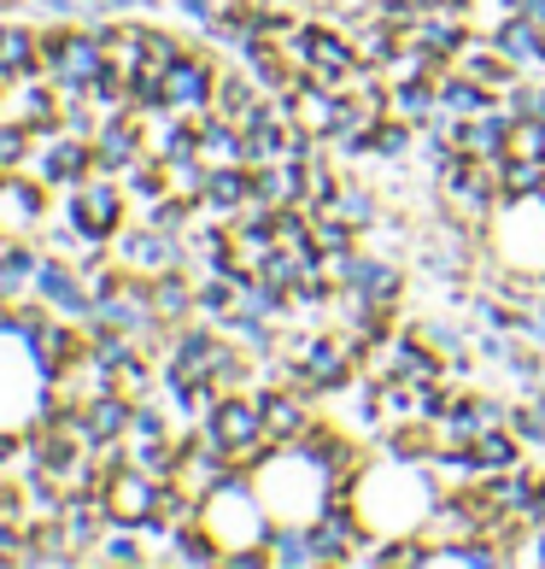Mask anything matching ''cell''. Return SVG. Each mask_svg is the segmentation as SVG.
I'll use <instances>...</instances> for the list:
<instances>
[{
	"label": "cell",
	"mask_w": 545,
	"mask_h": 569,
	"mask_svg": "<svg viewBox=\"0 0 545 569\" xmlns=\"http://www.w3.org/2000/svg\"><path fill=\"white\" fill-rule=\"evenodd\" d=\"M171 563H188V569H218L223 563V540L205 529V522H188V529L171 535Z\"/></svg>",
	"instance_id": "obj_23"
},
{
	"label": "cell",
	"mask_w": 545,
	"mask_h": 569,
	"mask_svg": "<svg viewBox=\"0 0 545 569\" xmlns=\"http://www.w3.org/2000/svg\"><path fill=\"white\" fill-rule=\"evenodd\" d=\"M270 558H276V569H323L317 540H311V522H276V535H270Z\"/></svg>",
	"instance_id": "obj_20"
},
{
	"label": "cell",
	"mask_w": 545,
	"mask_h": 569,
	"mask_svg": "<svg viewBox=\"0 0 545 569\" xmlns=\"http://www.w3.org/2000/svg\"><path fill=\"white\" fill-rule=\"evenodd\" d=\"M493 36V48L511 59V66H522V71H534V66H545L539 59V24H528V18H516V12H505L498 24L487 30Z\"/></svg>",
	"instance_id": "obj_19"
},
{
	"label": "cell",
	"mask_w": 545,
	"mask_h": 569,
	"mask_svg": "<svg viewBox=\"0 0 545 569\" xmlns=\"http://www.w3.org/2000/svg\"><path fill=\"white\" fill-rule=\"evenodd\" d=\"M311 540H317L323 569H346L352 558H359V546L370 540V522L359 517V505H352V499H334L329 511L311 522Z\"/></svg>",
	"instance_id": "obj_8"
},
{
	"label": "cell",
	"mask_w": 545,
	"mask_h": 569,
	"mask_svg": "<svg viewBox=\"0 0 545 569\" xmlns=\"http://www.w3.org/2000/svg\"><path fill=\"white\" fill-rule=\"evenodd\" d=\"M41 399H48V370L36 365L30 341L18 329H0V429H36Z\"/></svg>",
	"instance_id": "obj_1"
},
{
	"label": "cell",
	"mask_w": 545,
	"mask_h": 569,
	"mask_svg": "<svg viewBox=\"0 0 545 569\" xmlns=\"http://www.w3.org/2000/svg\"><path fill=\"white\" fill-rule=\"evenodd\" d=\"M100 499H107V517L123 522V529H147V522L159 517V499H164V481L135 470L130 458L112 463L107 481H100Z\"/></svg>",
	"instance_id": "obj_4"
},
{
	"label": "cell",
	"mask_w": 545,
	"mask_h": 569,
	"mask_svg": "<svg viewBox=\"0 0 545 569\" xmlns=\"http://www.w3.org/2000/svg\"><path fill=\"white\" fill-rule=\"evenodd\" d=\"M446 112L440 107V82L434 77H411V82H393V118L416 123V130H434V118Z\"/></svg>",
	"instance_id": "obj_18"
},
{
	"label": "cell",
	"mask_w": 545,
	"mask_h": 569,
	"mask_svg": "<svg viewBox=\"0 0 545 569\" xmlns=\"http://www.w3.org/2000/svg\"><path fill=\"white\" fill-rule=\"evenodd\" d=\"M30 177H41V182L53 188V194H65V188L89 182V177H94V141L65 136V130H59L53 141H36V153H30Z\"/></svg>",
	"instance_id": "obj_7"
},
{
	"label": "cell",
	"mask_w": 545,
	"mask_h": 569,
	"mask_svg": "<svg viewBox=\"0 0 545 569\" xmlns=\"http://www.w3.org/2000/svg\"><path fill=\"white\" fill-rule=\"evenodd\" d=\"M253 194L270 206H305V164L300 159H276L253 171Z\"/></svg>",
	"instance_id": "obj_17"
},
{
	"label": "cell",
	"mask_w": 545,
	"mask_h": 569,
	"mask_svg": "<svg viewBox=\"0 0 545 569\" xmlns=\"http://www.w3.org/2000/svg\"><path fill=\"white\" fill-rule=\"evenodd\" d=\"M141 540H147L141 529H123V522H112V529L100 535V546H94V563H123V569H141V563H153V552H147Z\"/></svg>",
	"instance_id": "obj_26"
},
{
	"label": "cell",
	"mask_w": 545,
	"mask_h": 569,
	"mask_svg": "<svg viewBox=\"0 0 545 569\" xmlns=\"http://www.w3.org/2000/svg\"><path fill=\"white\" fill-rule=\"evenodd\" d=\"M153 318L171 323V329L200 318V282H194V270H164V277H153Z\"/></svg>",
	"instance_id": "obj_14"
},
{
	"label": "cell",
	"mask_w": 545,
	"mask_h": 569,
	"mask_svg": "<svg viewBox=\"0 0 545 569\" xmlns=\"http://www.w3.org/2000/svg\"><path fill=\"white\" fill-rule=\"evenodd\" d=\"M452 71H464V77H475V82H487L493 94H505L511 82L522 77V66H511V59L493 48V36H487V30H475V36H470V48L452 59Z\"/></svg>",
	"instance_id": "obj_13"
},
{
	"label": "cell",
	"mask_w": 545,
	"mask_h": 569,
	"mask_svg": "<svg viewBox=\"0 0 545 569\" xmlns=\"http://www.w3.org/2000/svg\"><path fill=\"white\" fill-rule=\"evenodd\" d=\"M259 411H264V435L276 447L317 429V393L311 388H259Z\"/></svg>",
	"instance_id": "obj_10"
},
{
	"label": "cell",
	"mask_w": 545,
	"mask_h": 569,
	"mask_svg": "<svg viewBox=\"0 0 545 569\" xmlns=\"http://www.w3.org/2000/svg\"><path fill=\"white\" fill-rule=\"evenodd\" d=\"M218 77H223V59L205 48V41H194V48L164 71V100H171L176 112H200L218 100Z\"/></svg>",
	"instance_id": "obj_6"
},
{
	"label": "cell",
	"mask_w": 545,
	"mask_h": 569,
	"mask_svg": "<svg viewBox=\"0 0 545 569\" xmlns=\"http://www.w3.org/2000/svg\"><path fill=\"white\" fill-rule=\"evenodd\" d=\"M253 200V164H212V177H205V194H200V212L205 218H235L241 206Z\"/></svg>",
	"instance_id": "obj_12"
},
{
	"label": "cell",
	"mask_w": 545,
	"mask_h": 569,
	"mask_svg": "<svg viewBox=\"0 0 545 569\" xmlns=\"http://www.w3.org/2000/svg\"><path fill=\"white\" fill-rule=\"evenodd\" d=\"M118 182H123V194H130V206H135V212H141V206H153L159 194H171V177H164V159H153V153H147V159H135V164H130V171H123Z\"/></svg>",
	"instance_id": "obj_25"
},
{
	"label": "cell",
	"mask_w": 545,
	"mask_h": 569,
	"mask_svg": "<svg viewBox=\"0 0 545 569\" xmlns=\"http://www.w3.org/2000/svg\"><path fill=\"white\" fill-rule=\"evenodd\" d=\"M135 159H147V123H141V112H112V118H100L94 171H100V177H123Z\"/></svg>",
	"instance_id": "obj_11"
},
{
	"label": "cell",
	"mask_w": 545,
	"mask_h": 569,
	"mask_svg": "<svg viewBox=\"0 0 545 569\" xmlns=\"http://www.w3.org/2000/svg\"><path fill=\"white\" fill-rule=\"evenodd\" d=\"M528 529H545V470L534 476V488H528V499H522V511H516Z\"/></svg>",
	"instance_id": "obj_41"
},
{
	"label": "cell",
	"mask_w": 545,
	"mask_h": 569,
	"mask_svg": "<svg viewBox=\"0 0 545 569\" xmlns=\"http://www.w3.org/2000/svg\"><path fill=\"white\" fill-rule=\"evenodd\" d=\"M511 329H493V335H475V358H481V365H505V358H511Z\"/></svg>",
	"instance_id": "obj_39"
},
{
	"label": "cell",
	"mask_w": 545,
	"mask_h": 569,
	"mask_svg": "<svg viewBox=\"0 0 545 569\" xmlns=\"http://www.w3.org/2000/svg\"><path fill=\"white\" fill-rule=\"evenodd\" d=\"M457 406L470 411L475 435H487V429H505V423H511V399H498V393H487V388H457Z\"/></svg>",
	"instance_id": "obj_29"
},
{
	"label": "cell",
	"mask_w": 545,
	"mask_h": 569,
	"mask_svg": "<svg viewBox=\"0 0 545 569\" xmlns=\"http://www.w3.org/2000/svg\"><path fill=\"white\" fill-rule=\"evenodd\" d=\"M164 435H176V429H171V406H159V393L135 399V423H130V440H164Z\"/></svg>",
	"instance_id": "obj_32"
},
{
	"label": "cell",
	"mask_w": 545,
	"mask_h": 569,
	"mask_svg": "<svg viewBox=\"0 0 545 569\" xmlns=\"http://www.w3.org/2000/svg\"><path fill=\"white\" fill-rule=\"evenodd\" d=\"M53 218V188L18 171V177H0V223L12 229V236H41V223Z\"/></svg>",
	"instance_id": "obj_9"
},
{
	"label": "cell",
	"mask_w": 545,
	"mask_h": 569,
	"mask_svg": "<svg viewBox=\"0 0 545 569\" xmlns=\"http://www.w3.org/2000/svg\"><path fill=\"white\" fill-rule=\"evenodd\" d=\"M41 71V24H0V77L24 82Z\"/></svg>",
	"instance_id": "obj_15"
},
{
	"label": "cell",
	"mask_w": 545,
	"mask_h": 569,
	"mask_svg": "<svg viewBox=\"0 0 545 569\" xmlns=\"http://www.w3.org/2000/svg\"><path fill=\"white\" fill-rule=\"evenodd\" d=\"M41 18H65V24H82L89 18V0H30Z\"/></svg>",
	"instance_id": "obj_40"
},
{
	"label": "cell",
	"mask_w": 545,
	"mask_h": 569,
	"mask_svg": "<svg viewBox=\"0 0 545 569\" xmlns=\"http://www.w3.org/2000/svg\"><path fill=\"white\" fill-rule=\"evenodd\" d=\"M334 218H346L352 229H359V236H370L375 223H382V194H375L370 182H341V194H334V206H329Z\"/></svg>",
	"instance_id": "obj_22"
},
{
	"label": "cell",
	"mask_w": 545,
	"mask_h": 569,
	"mask_svg": "<svg viewBox=\"0 0 545 569\" xmlns=\"http://www.w3.org/2000/svg\"><path fill=\"white\" fill-rule=\"evenodd\" d=\"M200 282V318L229 329V318H235V300H241V282L235 277H194Z\"/></svg>",
	"instance_id": "obj_28"
},
{
	"label": "cell",
	"mask_w": 545,
	"mask_h": 569,
	"mask_svg": "<svg viewBox=\"0 0 545 569\" xmlns=\"http://www.w3.org/2000/svg\"><path fill=\"white\" fill-rule=\"evenodd\" d=\"M539 59H545V24H539Z\"/></svg>",
	"instance_id": "obj_44"
},
{
	"label": "cell",
	"mask_w": 545,
	"mask_h": 569,
	"mask_svg": "<svg viewBox=\"0 0 545 569\" xmlns=\"http://www.w3.org/2000/svg\"><path fill=\"white\" fill-rule=\"evenodd\" d=\"M223 569H276V558H270V546H229Z\"/></svg>",
	"instance_id": "obj_38"
},
{
	"label": "cell",
	"mask_w": 545,
	"mask_h": 569,
	"mask_svg": "<svg viewBox=\"0 0 545 569\" xmlns=\"http://www.w3.org/2000/svg\"><path fill=\"white\" fill-rule=\"evenodd\" d=\"M416 136H423L416 123H405V118H382V123H375V136H370V159H375V164H387V171H405Z\"/></svg>",
	"instance_id": "obj_21"
},
{
	"label": "cell",
	"mask_w": 545,
	"mask_h": 569,
	"mask_svg": "<svg viewBox=\"0 0 545 569\" xmlns=\"http://www.w3.org/2000/svg\"><path fill=\"white\" fill-rule=\"evenodd\" d=\"M522 440H516V429L505 423V429H487V435H475L470 440V458H475V476H505V470H522Z\"/></svg>",
	"instance_id": "obj_16"
},
{
	"label": "cell",
	"mask_w": 545,
	"mask_h": 569,
	"mask_svg": "<svg viewBox=\"0 0 545 569\" xmlns=\"http://www.w3.org/2000/svg\"><path fill=\"white\" fill-rule=\"evenodd\" d=\"M112 252H118V264L141 270V277H164V270H188V241H182V236H171V229H153V223H141V218L118 229Z\"/></svg>",
	"instance_id": "obj_5"
},
{
	"label": "cell",
	"mask_w": 545,
	"mask_h": 569,
	"mask_svg": "<svg viewBox=\"0 0 545 569\" xmlns=\"http://www.w3.org/2000/svg\"><path fill=\"white\" fill-rule=\"evenodd\" d=\"M493 89L487 82H475V77H464V71H446L440 77V107H446L452 118H475V112H487L493 107Z\"/></svg>",
	"instance_id": "obj_24"
},
{
	"label": "cell",
	"mask_w": 545,
	"mask_h": 569,
	"mask_svg": "<svg viewBox=\"0 0 545 569\" xmlns=\"http://www.w3.org/2000/svg\"><path fill=\"white\" fill-rule=\"evenodd\" d=\"M30 153H36V136H30L18 118H7V112H0V177H18V171H30Z\"/></svg>",
	"instance_id": "obj_31"
},
{
	"label": "cell",
	"mask_w": 545,
	"mask_h": 569,
	"mask_svg": "<svg viewBox=\"0 0 545 569\" xmlns=\"http://www.w3.org/2000/svg\"><path fill=\"white\" fill-rule=\"evenodd\" d=\"M194 429H212L223 447H229V458L235 463H259L276 440L264 435V411H259V388H235V393H223L218 406H212V417L205 423H194Z\"/></svg>",
	"instance_id": "obj_3"
},
{
	"label": "cell",
	"mask_w": 545,
	"mask_h": 569,
	"mask_svg": "<svg viewBox=\"0 0 545 569\" xmlns=\"http://www.w3.org/2000/svg\"><path fill=\"white\" fill-rule=\"evenodd\" d=\"M511 429H516L522 447H545V406H534V399L511 406Z\"/></svg>",
	"instance_id": "obj_35"
},
{
	"label": "cell",
	"mask_w": 545,
	"mask_h": 569,
	"mask_svg": "<svg viewBox=\"0 0 545 569\" xmlns=\"http://www.w3.org/2000/svg\"><path fill=\"white\" fill-rule=\"evenodd\" d=\"M511 153L545 159V118H516V123H511Z\"/></svg>",
	"instance_id": "obj_36"
},
{
	"label": "cell",
	"mask_w": 545,
	"mask_h": 569,
	"mask_svg": "<svg viewBox=\"0 0 545 569\" xmlns=\"http://www.w3.org/2000/svg\"><path fill=\"white\" fill-rule=\"evenodd\" d=\"M498 188H505V200H522V194H545V159H522V153H505V159H498Z\"/></svg>",
	"instance_id": "obj_27"
},
{
	"label": "cell",
	"mask_w": 545,
	"mask_h": 569,
	"mask_svg": "<svg viewBox=\"0 0 545 569\" xmlns=\"http://www.w3.org/2000/svg\"><path fill=\"white\" fill-rule=\"evenodd\" d=\"M235 311H246V318H276V323H287V318H293L287 293H282V288H270L264 277L241 282V300H235Z\"/></svg>",
	"instance_id": "obj_30"
},
{
	"label": "cell",
	"mask_w": 545,
	"mask_h": 569,
	"mask_svg": "<svg viewBox=\"0 0 545 569\" xmlns=\"http://www.w3.org/2000/svg\"><path fill=\"white\" fill-rule=\"evenodd\" d=\"M498 100H505V112H511V118H545V82H534L528 71H522Z\"/></svg>",
	"instance_id": "obj_33"
},
{
	"label": "cell",
	"mask_w": 545,
	"mask_h": 569,
	"mask_svg": "<svg viewBox=\"0 0 545 569\" xmlns=\"http://www.w3.org/2000/svg\"><path fill=\"white\" fill-rule=\"evenodd\" d=\"M528 558H534V563H545V529H534V535H528V552H522V563H528Z\"/></svg>",
	"instance_id": "obj_43"
},
{
	"label": "cell",
	"mask_w": 545,
	"mask_h": 569,
	"mask_svg": "<svg viewBox=\"0 0 545 569\" xmlns=\"http://www.w3.org/2000/svg\"><path fill=\"white\" fill-rule=\"evenodd\" d=\"M59 200H65V218H71L94 247H112V241H118V229H123V218L135 212L130 194H123V182H118V177H100V171H94L89 182L65 188Z\"/></svg>",
	"instance_id": "obj_2"
},
{
	"label": "cell",
	"mask_w": 545,
	"mask_h": 569,
	"mask_svg": "<svg viewBox=\"0 0 545 569\" xmlns=\"http://www.w3.org/2000/svg\"><path fill=\"white\" fill-rule=\"evenodd\" d=\"M416 335H423L428 347H440L446 358L470 347V335H464V329H457V323H440V318H423V323H416Z\"/></svg>",
	"instance_id": "obj_37"
},
{
	"label": "cell",
	"mask_w": 545,
	"mask_h": 569,
	"mask_svg": "<svg viewBox=\"0 0 545 569\" xmlns=\"http://www.w3.org/2000/svg\"><path fill=\"white\" fill-rule=\"evenodd\" d=\"M188 48H194V41H188V36L164 30V24H147V59H153V66H164V71H171L176 59L188 53Z\"/></svg>",
	"instance_id": "obj_34"
},
{
	"label": "cell",
	"mask_w": 545,
	"mask_h": 569,
	"mask_svg": "<svg viewBox=\"0 0 545 569\" xmlns=\"http://www.w3.org/2000/svg\"><path fill=\"white\" fill-rule=\"evenodd\" d=\"M218 7H223V0H176V12H182L194 30H205V24H212V18H218Z\"/></svg>",
	"instance_id": "obj_42"
}]
</instances>
